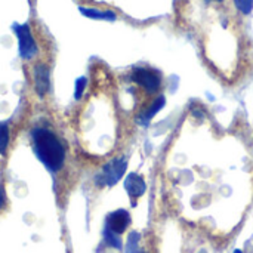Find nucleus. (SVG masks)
I'll return each instance as SVG.
<instances>
[{"label":"nucleus","instance_id":"obj_1","mask_svg":"<svg viewBox=\"0 0 253 253\" xmlns=\"http://www.w3.org/2000/svg\"><path fill=\"white\" fill-rule=\"evenodd\" d=\"M31 139L36 157L47 170L58 172L65 162V148L58 136L44 127H36L31 132Z\"/></svg>","mask_w":253,"mask_h":253},{"label":"nucleus","instance_id":"obj_2","mask_svg":"<svg viewBox=\"0 0 253 253\" xmlns=\"http://www.w3.org/2000/svg\"><path fill=\"white\" fill-rule=\"evenodd\" d=\"M126 169H127L126 157L123 156L116 157L102 166L101 172L95 178V182L99 187H113L123 178V175L126 173Z\"/></svg>","mask_w":253,"mask_h":253},{"label":"nucleus","instance_id":"obj_3","mask_svg":"<svg viewBox=\"0 0 253 253\" xmlns=\"http://www.w3.org/2000/svg\"><path fill=\"white\" fill-rule=\"evenodd\" d=\"M132 80L142 87L148 95L159 93L162 87V74L160 71L150 67H135L132 70Z\"/></svg>","mask_w":253,"mask_h":253},{"label":"nucleus","instance_id":"obj_4","mask_svg":"<svg viewBox=\"0 0 253 253\" xmlns=\"http://www.w3.org/2000/svg\"><path fill=\"white\" fill-rule=\"evenodd\" d=\"M13 31L18 37L19 56L22 59H33L37 55V44L31 34L28 24H13Z\"/></svg>","mask_w":253,"mask_h":253},{"label":"nucleus","instance_id":"obj_5","mask_svg":"<svg viewBox=\"0 0 253 253\" xmlns=\"http://www.w3.org/2000/svg\"><path fill=\"white\" fill-rule=\"evenodd\" d=\"M130 215L127 211L125 209H119V211H114L111 212L107 219H105V228L114 231L116 234H123L127 227L130 225Z\"/></svg>","mask_w":253,"mask_h":253},{"label":"nucleus","instance_id":"obj_6","mask_svg":"<svg viewBox=\"0 0 253 253\" xmlns=\"http://www.w3.org/2000/svg\"><path fill=\"white\" fill-rule=\"evenodd\" d=\"M165 105H166L165 95H156L154 99L151 101V104L136 117V123L141 126H148L150 122L165 108Z\"/></svg>","mask_w":253,"mask_h":253},{"label":"nucleus","instance_id":"obj_7","mask_svg":"<svg viewBox=\"0 0 253 253\" xmlns=\"http://www.w3.org/2000/svg\"><path fill=\"white\" fill-rule=\"evenodd\" d=\"M125 190L130 199H138L144 196V193L147 191V182L141 175L132 172L125 179Z\"/></svg>","mask_w":253,"mask_h":253},{"label":"nucleus","instance_id":"obj_8","mask_svg":"<svg viewBox=\"0 0 253 253\" xmlns=\"http://www.w3.org/2000/svg\"><path fill=\"white\" fill-rule=\"evenodd\" d=\"M34 87L40 98H43L49 90V68L44 64H37L33 70Z\"/></svg>","mask_w":253,"mask_h":253},{"label":"nucleus","instance_id":"obj_9","mask_svg":"<svg viewBox=\"0 0 253 253\" xmlns=\"http://www.w3.org/2000/svg\"><path fill=\"white\" fill-rule=\"evenodd\" d=\"M80 13L84 15L86 18L90 19H98V21H116L117 15L113 10H99L96 7H86V6H80L79 7Z\"/></svg>","mask_w":253,"mask_h":253},{"label":"nucleus","instance_id":"obj_10","mask_svg":"<svg viewBox=\"0 0 253 253\" xmlns=\"http://www.w3.org/2000/svg\"><path fill=\"white\" fill-rule=\"evenodd\" d=\"M139 243H141V234L138 231H132L127 237L125 253H144Z\"/></svg>","mask_w":253,"mask_h":253},{"label":"nucleus","instance_id":"obj_11","mask_svg":"<svg viewBox=\"0 0 253 253\" xmlns=\"http://www.w3.org/2000/svg\"><path fill=\"white\" fill-rule=\"evenodd\" d=\"M104 240H105V243H107L110 248H113V249L120 251V249L123 248V242H122V239H120V234H116L114 231H111V230H108V228H104Z\"/></svg>","mask_w":253,"mask_h":253},{"label":"nucleus","instance_id":"obj_12","mask_svg":"<svg viewBox=\"0 0 253 253\" xmlns=\"http://www.w3.org/2000/svg\"><path fill=\"white\" fill-rule=\"evenodd\" d=\"M9 147V123L0 122V156H4Z\"/></svg>","mask_w":253,"mask_h":253},{"label":"nucleus","instance_id":"obj_13","mask_svg":"<svg viewBox=\"0 0 253 253\" xmlns=\"http://www.w3.org/2000/svg\"><path fill=\"white\" fill-rule=\"evenodd\" d=\"M237 10L243 15H251L253 10V0H234Z\"/></svg>","mask_w":253,"mask_h":253},{"label":"nucleus","instance_id":"obj_14","mask_svg":"<svg viewBox=\"0 0 253 253\" xmlns=\"http://www.w3.org/2000/svg\"><path fill=\"white\" fill-rule=\"evenodd\" d=\"M86 86H87V79L84 77V76H82V77H79L77 80H76V89H74V99H80L82 96H83V92H84V89H86Z\"/></svg>","mask_w":253,"mask_h":253},{"label":"nucleus","instance_id":"obj_15","mask_svg":"<svg viewBox=\"0 0 253 253\" xmlns=\"http://www.w3.org/2000/svg\"><path fill=\"white\" fill-rule=\"evenodd\" d=\"M4 205V191H3V187L0 185V209L3 208Z\"/></svg>","mask_w":253,"mask_h":253},{"label":"nucleus","instance_id":"obj_16","mask_svg":"<svg viewBox=\"0 0 253 253\" xmlns=\"http://www.w3.org/2000/svg\"><path fill=\"white\" fill-rule=\"evenodd\" d=\"M234 253H243V251H240V249H236V251H234Z\"/></svg>","mask_w":253,"mask_h":253},{"label":"nucleus","instance_id":"obj_17","mask_svg":"<svg viewBox=\"0 0 253 253\" xmlns=\"http://www.w3.org/2000/svg\"><path fill=\"white\" fill-rule=\"evenodd\" d=\"M208 1H219V3H221V1H224V0H208Z\"/></svg>","mask_w":253,"mask_h":253}]
</instances>
